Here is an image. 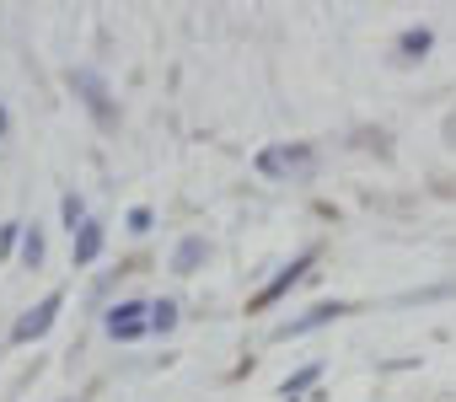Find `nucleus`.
<instances>
[{
	"mask_svg": "<svg viewBox=\"0 0 456 402\" xmlns=\"http://www.w3.org/2000/svg\"><path fill=\"white\" fill-rule=\"evenodd\" d=\"M151 327L156 333H172L177 327V306L172 301H151Z\"/></svg>",
	"mask_w": 456,
	"mask_h": 402,
	"instance_id": "nucleus-9",
	"label": "nucleus"
},
{
	"mask_svg": "<svg viewBox=\"0 0 456 402\" xmlns=\"http://www.w3.org/2000/svg\"><path fill=\"white\" fill-rule=\"evenodd\" d=\"M306 161H312L306 145H269V150L258 156V172H264V177H296V172H306Z\"/></svg>",
	"mask_w": 456,
	"mask_h": 402,
	"instance_id": "nucleus-1",
	"label": "nucleus"
},
{
	"mask_svg": "<svg viewBox=\"0 0 456 402\" xmlns=\"http://www.w3.org/2000/svg\"><path fill=\"white\" fill-rule=\"evenodd\" d=\"M17 237H22L17 226H0V253H12V247H17Z\"/></svg>",
	"mask_w": 456,
	"mask_h": 402,
	"instance_id": "nucleus-12",
	"label": "nucleus"
},
{
	"mask_svg": "<svg viewBox=\"0 0 456 402\" xmlns=\"http://www.w3.org/2000/svg\"><path fill=\"white\" fill-rule=\"evenodd\" d=\"M429 49V33L419 28V33H403V54H424Z\"/></svg>",
	"mask_w": 456,
	"mask_h": 402,
	"instance_id": "nucleus-11",
	"label": "nucleus"
},
{
	"mask_svg": "<svg viewBox=\"0 0 456 402\" xmlns=\"http://www.w3.org/2000/svg\"><path fill=\"white\" fill-rule=\"evenodd\" d=\"M199 258H204V237H188V242L177 247V258H172V269H177V274H188V269H193Z\"/></svg>",
	"mask_w": 456,
	"mask_h": 402,
	"instance_id": "nucleus-7",
	"label": "nucleus"
},
{
	"mask_svg": "<svg viewBox=\"0 0 456 402\" xmlns=\"http://www.w3.org/2000/svg\"><path fill=\"white\" fill-rule=\"evenodd\" d=\"M22 263H28V269H38V263H44V231H38V226H33V231H22Z\"/></svg>",
	"mask_w": 456,
	"mask_h": 402,
	"instance_id": "nucleus-8",
	"label": "nucleus"
},
{
	"mask_svg": "<svg viewBox=\"0 0 456 402\" xmlns=\"http://www.w3.org/2000/svg\"><path fill=\"white\" fill-rule=\"evenodd\" d=\"M60 306H65V295H44V301H38V306H33L22 322H17V333H12V338H17V343H33V338H44V333L54 327Z\"/></svg>",
	"mask_w": 456,
	"mask_h": 402,
	"instance_id": "nucleus-3",
	"label": "nucleus"
},
{
	"mask_svg": "<svg viewBox=\"0 0 456 402\" xmlns=\"http://www.w3.org/2000/svg\"><path fill=\"white\" fill-rule=\"evenodd\" d=\"M108 333H113L118 343L151 333V306H145V301H124V306H113V311H108Z\"/></svg>",
	"mask_w": 456,
	"mask_h": 402,
	"instance_id": "nucleus-2",
	"label": "nucleus"
},
{
	"mask_svg": "<svg viewBox=\"0 0 456 402\" xmlns=\"http://www.w3.org/2000/svg\"><path fill=\"white\" fill-rule=\"evenodd\" d=\"M97 253H102V226H92V221H86V226L76 231V263H92Z\"/></svg>",
	"mask_w": 456,
	"mask_h": 402,
	"instance_id": "nucleus-6",
	"label": "nucleus"
},
{
	"mask_svg": "<svg viewBox=\"0 0 456 402\" xmlns=\"http://www.w3.org/2000/svg\"><path fill=\"white\" fill-rule=\"evenodd\" d=\"M306 269H312V253H301V258H296V263H290V269H285V274H280V279H274V285L258 295V301H253V306H269V301H280V295H285V290H290V285L306 274Z\"/></svg>",
	"mask_w": 456,
	"mask_h": 402,
	"instance_id": "nucleus-4",
	"label": "nucleus"
},
{
	"mask_svg": "<svg viewBox=\"0 0 456 402\" xmlns=\"http://www.w3.org/2000/svg\"><path fill=\"white\" fill-rule=\"evenodd\" d=\"M344 311H349V306H344V301H322V306H312V311H306V317H301V322H290V327H285V333H280V338H290V333H312V327H322V322H328V317H344Z\"/></svg>",
	"mask_w": 456,
	"mask_h": 402,
	"instance_id": "nucleus-5",
	"label": "nucleus"
},
{
	"mask_svg": "<svg viewBox=\"0 0 456 402\" xmlns=\"http://www.w3.org/2000/svg\"><path fill=\"white\" fill-rule=\"evenodd\" d=\"M60 215H65V226H70V231H81V226H86V205H81L76 193H65V205H60Z\"/></svg>",
	"mask_w": 456,
	"mask_h": 402,
	"instance_id": "nucleus-10",
	"label": "nucleus"
}]
</instances>
